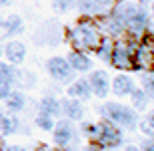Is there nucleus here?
Returning a JSON list of instances; mask_svg holds the SVG:
<instances>
[{
  "label": "nucleus",
  "mask_w": 154,
  "mask_h": 151,
  "mask_svg": "<svg viewBox=\"0 0 154 151\" xmlns=\"http://www.w3.org/2000/svg\"><path fill=\"white\" fill-rule=\"evenodd\" d=\"M152 63H154V52L150 51V47L146 42L138 41L136 48H134V64H132V71H134V73L150 71Z\"/></svg>",
  "instance_id": "6e6552de"
},
{
  "label": "nucleus",
  "mask_w": 154,
  "mask_h": 151,
  "mask_svg": "<svg viewBox=\"0 0 154 151\" xmlns=\"http://www.w3.org/2000/svg\"><path fill=\"white\" fill-rule=\"evenodd\" d=\"M0 28L8 36H18L24 32V22L18 14H10L6 18H0Z\"/></svg>",
  "instance_id": "2eb2a0df"
},
{
  "label": "nucleus",
  "mask_w": 154,
  "mask_h": 151,
  "mask_svg": "<svg viewBox=\"0 0 154 151\" xmlns=\"http://www.w3.org/2000/svg\"><path fill=\"white\" fill-rule=\"evenodd\" d=\"M60 111H62L64 119H68V121H82L84 119V113H86L82 101L70 99V97L60 101Z\"/></svg>",
  "instance_id": "9b49d317"
},
{
  "label": "nucleus",
  "mask_w": 154,
  "mask_h": 151,
  "mask_svg": "<svg viewBox=\"0 0 154 151\" xmlns=\"http://www.w3.org/2000/svg\"><path fill=\"white\" fill-rule=\"evenodd\" d=\"M140 151H154V139H146L140 147Z\"/></svg>",
  "instance_id": "cd10ccee"
},
{
  "label": "nucleus",
  "mask_w": 154,
  "mask_h": 151,
  "mask_svg": "<svg viewBox=\"0 0 154 151\" xmlns=\"http://www.w3.org/2000/svg\"><path fill=\"white\" fill-rule=\"evenodd\" d=\"M112 47H114V38H110V36L102 34L100 42H98L96 47V57L102 61V63H110V54H112Z\"/></svg>",
  "instance_id": "aec40b11"
},
{
  "label": "nucleus",
  "mask_w": 154,
  "mask_h": 151,
  "mask_svg": "<svg viewBox=\"0 0 154 151\" xmlns=\"http://www.w3.org/2000/svg\"><path fill=\"white\" fill-rule=\"evenodd\" d=\"M128 97H130V103H132L130 107H132L134 111H138V113H140V111H146L150 99H148V95L144 93L140 87H134V89H132V93L128 95Z\"/></svg>",
  "instance_id": "6ab92c4d"
},
{
  "label": "nucleus",
  "mask_w": 154,
  "mask_h": 151,
  "mask_svg": "<svg viewBox=\"0 0 154 151\" xmlns=\"http://www.w3.org/2000/svg\"><path fill=\"white\" fill-rule=\"evenodd\" d=\"M34 151H52V147H48V145H44V143H40L38 147H36Z\"/></svg>",
  "instance_id": "2f4dec72"
},
{
  "label": "nucleus",
  "mask_w": 154,
  "mask_h": 151,
  "mask_svg": "<svg viewBox=\"0 0 154 151\" xmlns=\"http://www.w3.org/2000/svg\"><path fill=\"white\" fill-rule=\"evenodd\" d=\"M24 85V87H32L34 85V75L32 73H28V71H20L16 69V73H14V83L12 85Z\"/></svg>",
  "instance_id": "4be33fe9"
},
{
  "label": "nucleus",
  "mask_w": 154,
  "mask_h": 151,
  "mask_svg": "<svg viewBox=\"0 0 154 151\" xmlns=\"http://www.w3.org/2000/svg\"><path fill=\"white\" fill-rule=\"evenodd\" d=\"M82 133H84L90 141H94L98 137V125L96 123H84V125H82Z\"/></svg>",
  "instance_id": "a878e982"
},
{
  "label": "nucleus",
  "mask_w": 154,
  "mask_h": 151,
  "mask_svg": "<svg viewBox=\"0 0 154 151\" xmlns=\"http://www.w3.org/2000/svg\"><path fill=\"white\" fill-rule=\"evenodd\" d=\"M2 54L6 57V63L16 67V64L24 63V58H26V47L20 41H8L2 47Z\"/></svg>",
  "instance_id": "f8f14e48"
},
{
  "label": "nucleus",
  "mask_w": 154,
  "mask_h": 151,
  "mask_svg": "<svg viewBox=\"0 0 154 151\" xmlns=\"http://www.w3.org/2000/svg\"><path fill=\"white\" fill-rule=\"evenodd\" d=\"M46 71L58 83H70V81H74V77H76V73L68 64L66 57H50L46 61Z\"/></svg>",
  "instance_id": "39448f33"
},
{
  "label": "nucleus",
  "mask_w": 154,
  "mask_h": 151,
  "mask_svg": "<svg viewBox=\"0 0 154 151\" xmlns=\"http://www.w3.org/2000/svg\"><path fill=\"white\" fill-rule=\"evenodd\" d=\"M14 0H0V8H6V6H10Z\"/></svg>",
  "instance_id": "473e14b6"
},
{
  "label": "nucleus",
  "mask_w": 154,
  "mask_h": 151,
  "mask_svg": "<svg viewBox=\"0 0 154 151\" xmlns=\"http://www.w3.org/2000/svg\"><path fill=\"white\" fill-rule=\"evenodd\" d=\"M62 41V32L58 28L56 22H46L42 24L34 34V42L36 44H56Z\"/></svg>",
  "instance_id": "1a4fd4ad"
},
{
  "label": "nucleus",
  "mask_w": 154,
  "mask_h": 151,
  "mask_svg": "<svg viewBox=\"0 0 154 151\" xmlns=\"http://www.w3.org/2000/svg\"><path fill=\"white\" fill-rule=\"evenodd\" d=\"M96 125H98V137L94 141H90V143H94L98 151L114 149V147H120V145H122V141H124L122 127L114 125L112 121L104 119V117H102V121L96 123Z\"/></svg>",
  "instance_id": "20e7f679"
},
{
  "label": "nucleus",
  "mask_w": 154,
  "mask_h": 151,
  "mask_svg": "<svg viewBox=\"0 0 154 151\" xmlns=\"http://www.w3.org/2000/svg\"><path fill=\"white\" fill-rule=\"evenodd\" d=\"M152 14H154V2H152Z\"/></svg>",
  "instance_id": "4c0bfd02"
},
{
  "label": "nucleus",
  "mask_w": 154,
  "mask_h": 151,
  "mask_svg": "<svg viewBox=\"0 0 154 151\" xmlns=\"http://www.w3.org/2000/svg\"><path fill=\"white\" fill-rule=\"evenodd\" d=\"M124 151H140V149H138V147H126Z\"/></svg>",
  "instance_id": "f704fd0d"
},
{
  "label": "nucleus",
  "mask_w": 154,
  "mask_h": 151,
  "mask_svg": "<svg viewBox=\"0 0 154 151\" xmlns=\"http://www.w3.org/2000/svg\"><path fill=\"white\" fill-rule=\"evenodd\" d=\"M2 113H4V111H2V107H0V117H2Z\"/></svg>",
  "instance_id": "c9c22d12"
},
{
  "label": "nucleus",
  "mask_w": 154,
  "mask_h": 151,
  "mask_svg": "<svg viewBox=\"0 0 154 151\" xmlns=\"http://www.w3.org/2000/svg\"><path fill=\"white\" fill-rule=\"evenodd\" d=\"M64 38L70 44V48H74V51L94 52L100 38H102V28H100V22L96 18L82 16L70 28H66Z\"/></svg>",
  "instance_id": "f257e3e1"
},
{
  "label": "nucleus",
  "mask_w": 154,
  "mask_h": 151,
  "mask_svg": "<svg viewBox=\"0 0 154 151\" xmlns=\"http://www.w3.org/2000/svg\"><path fill=\"white\" fill-rule=\"evenodd\" d=\"M138 41L130 38V36H120L114 38V47H112V54H110V67H114L120 73H130L132 64H134V48H136Z\"/></svg>",
  "instance_id": "f03ea898"
},
{
  "label": "nucleus",
  "mask_w": 154,
  "mask_h": 151,
  "mask_svg": "<svg viewBox=\"0 0 154 151\" xmlns=\"http://www.w3.org/2000/svg\"><path fill=\"white\" fill-rule=\"evenodd\" d=\"M134 89V79L128 73H118L114 79H110V91L116 97H128Z\"/></svg>",
  "instance_id": "4468645a"
},
{
  "label": "nucleus",
  "mask_w": 154,
  "mask_h": 151,
  "mask_svg": "<svg viewBox=\"0 0 154 151\" xmlns=\"http://www.w3.org/2000/svg\"><path fill=\"white\" fill-rule=\"evenodd\" d=\"M66 97H70V99H78V101H88V99H92V87H90L88 77L74 79L72 83H68Z\"/></svg>",
  "instance_id": "9d476101"
},
{
  "label": "nucleus",
  "mask_w": 154,
  "mask_h": 151,
  "mask_svg": "<svg viewBox=\"0 0 154 151\" xmlns=\"http://www.w3.org/2000/svg\"><path fill=\"white\" fill-rule=\"evenodd\" d=\"M4 147L6 145H4V141H2V135H0V151H4Z\"/></svg>",
  "instance_id": "72a5a7b5"
},
{
  "label": "nucleus",
  "mask_w": 154,
  "mask_h": 151,
  "mask_svg": "<svg viewBox=\"0 0 154 151\" xmlns=\"http://www.w3.org/2000/svg\"><path fill=\"white\" fill-rule=\"evenodd\" d=\"M66 61H68V64L72 67L74 73H88V71H92V58L88 57V52L70 48L68 54H66Z\"/></svg>",
  "instance_id": "ddd939ff"
},
{
  "label": "nucleus",
  "mask_w": 154,
  "mask_h": 151,
  "mask_svg": "<svg viewBox=\"0 0 154 151\" xmlns=\"http://www.w3.org/2000/svg\"><path fill=\"white\" fill-rule=\"evenodd\" d=\"M4 151H26V149L20 145H10V147H4Z\"/></svg>",
  "instance_id": "7c9ffc66"
},
{
  "label": "nucleus",
  "mask_w": 154,
  "mask_h": 151,
  "mask_svg": "<svg viewBox=\"0 0 154 151\" xmlns=\"http://www.w3.org/2000/svg\"><path fill=\"white\" fill-rule=\"evenodd\" d=\"M36 127L42 131H52L54 129V117L46 115V113H38L36 115Z\"/></svg>",
  "instance_id": "b1692460"
},
{
  "label": "nucleus",
  "mask_w": 154,
  "mask_h": 151,
  "mask_svg": "<svg viewBox=\"0 0 154 151\" xmlns=\"http://www.w3.org/2000/svg\"><path fill=\"white\" fill-rule=\"evenodd\" d=\"M10 93H12V83L0 81V101H4Z\"/></svg>",
  "instance_id": "bb28decb"
},
{
  "label": "nucleus",
  "mask_w": 154,
  "mask_h": 151,
  "mask_svg": "<svg viewBox=\"0 0 154 151\" xmlns=\"http://www.w3.org/2000/svg\"><path fill=\"white\" fill-rule=\"evenodd\" d=\"M0 57H2V44H0Z\"/></svg>",
  "instance_id": "e433bc0d"
},
{
  "label": "nucleus",
  "mask_w": 154,
  "mask_h": 151,
  "mask_svg": "<svg viewBox=\"0 0 154 151\" xmlns=\"http://www.w3.org/2000/svg\"><path fill=\"white\" fill-rule=\"evenodd\" d=\"M72 139H74V127H72V121H68V119H60L58 123H54V129H52V141H54V147H68Z\"/></svg>",
  "instance_id": "0eeeda50"
},
{
  "label": "nucleus",
  "mask_w": 154,
  "mask_h": 151,
  "mask_svg": "<svg viewBox=\"0 0 154 151\" xmlns=\"http://www.w3.org/2000/svg\"><path fill=\"white\" fill-rule=\"evenodd\" d=\"M50 4H52V8H54L56 12L64 14V12H68L70 8H74V6H76V0H52Z\"/></svg>",
  "instance_id": "393cba45"
},
{
  "label": "nucleus",
  "mask_w": 154,
  "mask_h": 151,
  "mask_svg": "<svg viewBox=\"0 0 154 151\" xmlns=\"http://www.w3.org/2000/svg\"><path fill=\"white\" fill-rule=\"evenodd\" d=\"M100 115L104 119L112 121L114 125L118 127H124V129H134L138 123V113L132 107L128 105H122V103H116V101H108V103L102 105L100 109Z\"/></svg>",
  "instance_id": "7ed1b4c3"
},
{
  "label": "nucleus",
  "mask_w": 154,
  "mask_h": 151,
  "mask_svg": "<svg viewBox=\"0 0 154 151\" xmlns=\"http://www.w3.org/2000/svg\"><path fill=\"white\" fill-rule=\"evenodd\" d=\"M20 129V121H18L16 115H12V113H2L0 117V135H14Z\"/></svg>",
  "instance_id": "a211bd4d"
},
{
  "label": "nucleus",
  "mask_w": 154,
  "mask_h": 151,
  "mask_svg": "<svg viewBox=\"0 0 154 151\" xmlns=\"http://www.w3.org/2000/svg\"><path fill=\"white\" fill-rule=\"evenodd\" d=\"M4 103H6L8 113H12V115L22 113V109L26 107V95H24L22 91H14V89H12V93L4 99Z\"/></svg>",
  "instance_id": "dca6fc26"
},
{
  "label": "nucleus",
  "mask_w": 154,
  "mask_h": 151,
  "mask_svg": "<svg viewBox=\"0 0 154 151\" xmlns=\"http://www.w3.org/2000/svg\"><path fill=\"white\" fill-rule=\"evenodd\" d=\"M14 73H16V67L6 61H0V81L6 83H14Z\"/></svg>",
  "instance_id": "5701e85b"
},
{
  "label": "nucleus",
  "mask_w": 154,
  "mask_h": 151,
  "mask_svg": "<svg viewBox=\"0 0 154 151\" xmlns=\"http://www.w3.org/2000/svg\"><path fill=\"white\" fill-rule=\"evenodd\" d=\"M140 89L148 95V99H154V73L152 71H144L140 77Z\"/></svg>",
  "instance_id": "412c9836"
},
{
  "label": "nucleus",
  "mask_w": 154,
  "mask_h": 151,
  "mask_svg": "<svg viewBox=\"0 0 154 151\" xmlns=\"http://www.w3.org/2000/svg\"><path fill=\"white\" fill-rule=\"evenodd\" d=\"M140 129H142V133H144V135H148V137H154V131L148 127V123H146V121L140 125Z\"/></svg>",
  "instance_id": "c85d7f7f"
},
{
  "label": "nucleus",
  "mask_w": 154,
  "mask_h": 151,
  "mask_svg": "<svg viewBox=\"0 0 154 151\" xmlns=\"http://www.w3.org/2000/svg\"><path fill=\"white\" fill-rule=\"evenodd\" d=\"M38 113H46V115H50V117L62 115V111H60V101H58L56 97H52V95L42 97V99L38 101Z\"/></svg>",
  "instance_id": "f3484780"
},
{
  "label": "nucleus",
  "mask_w": 154,
  "mask_h": 151,
  "mask_svg": "<svg viewBox=\"0 0 154 151\" xmlns=\"http://www.w3.org/2000/svg\"><path fill=\"white\" fill-rule=\"evenodd\" d=\"M146 123H148V127H150V129L154 131V109L150 111L148 115H146Z\"/></svg>",
  "instance_id": "c756f323"
},
{
  "label": "nucleus",
  "mask_w": 154,
  "mask_h": 151,
  "mask_svg": "<svg viewBox=\"0 0 154 151\" xmlns=\"http://www.w3.org/2000/svg\"><path fill=\"white\" fill-rule=\"evenodd\" d=\"M88 81H90V87H92V97H98V99H104L108 97L110 93V77L104 69H98V71H92L88 75Z\"/></svg>",
  "instance_id": "423d86ee"
}]
</instances>
